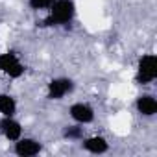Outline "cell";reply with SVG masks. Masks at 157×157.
Wrapping results in <instances>:
<instances>
[{"label":"cell","instance_id":"obj_5","mask_svg":"<svg viewBox=\"0 0 157 157\" xmlns=\"http://www.w3.org/2000/svg\"><path fill=\"white\" fill-rule=\"evenodd\" d=\"M68 113L78 124H89L94 120V109L89 104H74V105H70Z\"/></svg>","mask_w":157,"mask_h":157},{"label":"cell","instance_id":"obj_7","mask_svg":"<svg viewBox=\"0 0 157 157\" xmlns=\"http://www.w3.org/2000/svg\"><path fill=\"white\" fill-rule=\"evenodd\" d=\"M0 131L4 133L8 140H17L22 135V128L17 120H13V117H4L0 120Z\"/></svg>","mask_w":157,"mask_h":157},{"label":"cell","instance_id":"obj_1","mask_svg":"<svg viewBox=\"0 0 157 157\" xmlns=\"http://www.w3.org/2000/svg\"><path fill=\"white\" fill-rule=\"evenodd\" d=\"M76 15V6L72 0H54L50 6V15L44 21V26H54V24H68Z\"/></svg>","mask_w":157,"mask_h":157},{"label":"cell","instance_id":"obj_8","mask_svg":"<svg viewBox=\"0 0 157 157\" xmlns=\"http://www.w3.org/2000/svg\"><path fill=\"white\" fill-rule=\"evenodd\" d=\"M137 111L142 115V117H153L157 113V100L151 96V94H142L137 98Z\"/></svg>","mask_w":157,"mask_h":157},{"label":"cell","instance_id":"obj_12","mask_svg":"<svg viewBox=\"0 0 157 157\" xmlns=\"http://www.w3.org/2000/svg\"><path fill=\"white\" fill-rule=\"evenodd\" d=\"M28 4L32 10H48L54 4V0H28Z\"/></svg>","mask_w":157,"mask_h":157},{"label":"cell","instance_id":"obj_10","mask_svg":"<svg viewBox=\"0 0 157 157\" xmlns=\"http://www.w3.org/2000/svg\"><path fill=\"white\" fill-rule=\"evenodd\" d=\"M17 111V102L10 94H0V113L4 117H13Z\"/></svg>","mask_w":157,"mask_h":157},{"label":"cell","instance_id":"obj_4","mask_svg":"<svg viewBox=\"0 0 157 157\" xmlns=\"http://www.w3.org/2000/svg\"><path fill=\"white\" fill-rule=\"evenodd\" d=\"M72 89H74L72 80H68V78H54L48 83V98L50 100H61Z\"/></svg>","mask_w":157,"mask_h":157},{"label":"cell","instance_id":"obj_6","mask_svg":"<svg viewBox=\"0 0 157 157\" xmlns=\"http://www.w3.org/2000/svg\"><path fill=\"white\" fill-rule=\"evenodd\" d=\"M41 151V144L35 139H17L15 140V153L21 157H32Z\"/></svg>","mask_w":157,"mask_h":157},{"label":"cell","instance_id":"obj_11","mask_svg":"<svg viewBox=\"0 0 157 157\" xmlns=\"http://www.w3.org/2000/svg\"><path fill=\"white\" fill-rule=\"evenodd\" d=\"M63 135H65V139H70V140L83 139V128H80V126H67Z\"/></svg>","mask_w":157,"mask_h":157},{"label":"cell","instance_id":"obj_3","mask_svg":"<svg viewBox=\"0 0 157 157\" xmlns=\"http://www.w3.org/2000/svg\"><path fill=\"white\" fill-rule=\"evenodd\" d=\"M0 72H6L10 78H21L24 74V65L15 52L0 54Z\"/></svg>","mask_w":157,"mask_h":157},{"label":"cell","instance_id":"obj_2","mask_svg":"<svg viewBox=\"0 0 157 157\" xmlns=\"http://www.w3.org/2000/svg\"><path fill=\"white\" fill-rule=\"evenodd\" d=\"M157 76V59L153 54H146L140 57L139 61V68H137V83L140 85H148L155 80Z\"/></svg>","mask_w":157,"mask_h":157},{"label":"cell","instance_id":"obj_9","mask_svg":"<svg viewBox=\"0 0 157 157\" xmlns=\"http://www.w3.org/2000/svg\"><path fill=\"white\" fill-rule=\"evenodd\" d=\"M83 148L87 150V151H91V153H104V151H107V148H109V144H107V140L104 139V137H89V139H85L83 140Z\"/></svg>","mask_w":157,"mask_h":157}]
</instances>
